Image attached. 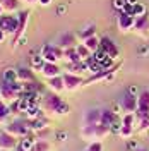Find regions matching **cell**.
Wrapping results in <instances>:
<instances>
[{
  "label": "cell",
  "mask_w": 149,
  "mask_h": 151,
  "mask_svg": "<svg viewBox=\"0 0 149 151\" xmlns=\"http://www.w3.org/2000/svg\"><path fill=\"white\" fill-rule=\"evenodd\" d=\"M134 29H135L139 35H142V36H148V35H149V16H148V14L135 17Z\"/></svg>",
  "instance_id": "obj_11"
},
{
  "label": "cell",
  "mask_w": 149,
  "mask_h": 151,
  "mask_svg": "<svg viewBox=\"0 0 149 151\" xmlns=\"http://www.w3.org/2000/svg\"><path fill=\"white\" fill-rule=\"evenodd\" d=\"M4 2H5V0H0V4H4Z\"/></svg>",
  "instance_id": "obj_51"
},
{
  "label": "cell",
  "mask_w": 149,
  "mask_h": 151,
  "mask_svg": "<svg viewBox=\"0 0 149 151\" xmlns=\"http://www.w3.org/2000/svg\"><path fill=\"white\" fill-rule=\"evenodd\" d=\"M4 12H5V9H4V5H2V4H0V17H2V16H4Z\"/></svg>",
  "instance_id": "obj_46"
},
{
  "label": "cell",
  "mask_w": 149,
  "mask_h": 151,
  "mask_svg": "<svg viewBox=\"0 0 149 151\" xmlns=\"http://www.w3.org/2000/svg\"><path fill=\"white\" fill-rule=\"evenodd\" d=\"M101 124V108H89L84 112V125Z\"/></svg>",
  "instance_id": "obj_7"
},
{
  "label": "cell",
  "mask_w": 149,
  "mask_h": 151,
  "mask_svg": "<svg viewBox=\"0 0 149 151\" xmlns=\"http://www.w3.org/2000/svg\"><path fill=\"white\" fill-rule=\"evenodd\" d=\"M55 137H57V139H58L60 142H64V141H67V137H69V136H67V132L60 131V132H57V136H55Z\"/></svg>",
  "instance_id": "obj_41"
},
{
  "label": "cell",
  "mask_w": 149,
  "mask_h": 151,
  "mask_svg": "<svg viewBox=\"0 0 149 151\" xmlns=\"http://www.w3.org/2000/svg\"><path fill=\"white\" fill-rule=\"evenodd\" d=\"M19 28H17V33L14 35V43L17 41L19 38L24 36V31H26V26H28V21H29V10H22L19 12Z\"/></svg>",
  "instance_id": "obj_10"
},
{
  "label": "cell",
  "mask_w": 149,
  "mask_h": 151,
  "mask_svg": "<svg viewBox=\"0 0 149 151\" xmlns=\"http://www.w3.org/2000/svg\"><path fill=\"white\" fill-rule=\"evenodd\" d=\"M41 55L45 57V60L47 62H52V64H57L58 60H62L64 58V48L58 47V45H43L41 47V52H39Z\"/></svg>",
  "instance_id": "obj_1"
},
{
  "label": "cell",
  "mask_w": 149,
  "mask_h": 151,
  "mask_svg": "<svg viewBox=\"0 0 149 151\" xmlns=\"http://www.w3.org/2000/svg\"><path fill=\"white\" fill-rule=\"evenodd\" d=\"M127 93L137 96V94H139V89H137V86H135V84H132V86H129V91H127Z\"/></svg>",
  "instance_id": "obj_43"
},
{
  "label": "cell",
  "mask_w": 149,
  "mask_h": 151,
  "mask_svg": "<svg viewBox=\"0 0 149 151\" xmlns=\"http://www.w3.org/2000/svg\"><path fill=\"white\" fill-rule=\"evenodd\" d=\"M115 117H117V113H113V110H110V108H101V124L103 125L112 127V124L115 122Z\"/></svg>",
  "instance_id": "obj_20"
},
{
  "label": "cell",
  "mask_w": 149,
  "mask_h": 151,
  "mask_svg": "<svg viewBox=\"0 0 149 151\" xmlns=\"http://www.w3.org/2000/svg\"><path fill=\"white\" fill-rule=\"evenodd\" d=\"M75 48H77V53H79V57H81L82 60H86L87 57H91V55H93V52H91L89 48L86 47L84 43H79V45H77Z\"/></svg>",
  "instance_id": "obj_32"
},
{
  "label": "cell",
  "mask_w": 149,
  "mask_h": 151,
  "mask_svg": "<svg viewBox=\"0 0 149 151\" xmlns=\"http://www.w3.org/2000/svg\"><path fill=\"white\" fill-rule=\"evenodd\" d=\"M82 43L89 48L93 53L96 52V50H100V38H96V35H94V36H91V38H87V40H84Z\"/></svg>",
  "instance_id": "obj_27"
},
{
  "label": "cell",
  "mask_w": 149,
  "mask_h": 151,
  "mask_svg": "<svg viewBox=\"0 0 149 151\" xmlns=\"http://www.w3.org/2000/svg\"><path fill=\"white\" fill-rule=\"evenodd\" d=\"M127 148H129L130 151H135L137 148H139V144H137V141H132V139H129V141H127Z\"/></svg>",
  "instance_id": "obj_40"
},
{
  "label": "cell",
  "mask_w": 149,
  "mask_h": 151,
  "mask_svg": "<svg viewBox=\"0 0 149 151\" xmlns=\"http://www.w3.org/2000/svg\"><path fill=\"white\" fill-rule=\"evenodd\" d=\"M19 142L16 141V136H12V134H9L7 131H2L0 132V150H16L17 148Z\"/></svg>",
  "instance_id": "obj_6"
},
{
  "label": "cell",
  "mask_w": 149,
  "mask_h": 151,
  "mask_svg": "<svg viewBox=\"0 0 149 151\" xmlns=\"http://www.w3.org/2000/svg\"><path fill=\"white\" fill-rule=\"evenodd\" d=\"M64 58L67 62H81L82 58L77 53V48H65L64 50Z\"/></svg>",
  "instance_id": "obj_24"
},
{
  "label": "cell",
  "mask_w": 149,
  "mask_h": 151,
  "mask_svg": "<svg viewBox=\"0 0 149 151\" xmlns=\"http://www.w3.org/2000/svg\"><path fill=\"white\" fill-rule=\"evenodd\" d=\"M108 132H112V129H110L108 125L98 124V125H96V139H101V137H105Z\"/></svg>",
  "instance_id": "obj_33"
},
{
  "label": "cell",
  "mask_w": 149,
  "mask_h": 151,
  "mask_svg": "<svg viewBox=\"0 0 149 151\" xmlns=\"http://www.w3.org/2000/svg\"><path fill=\"white\" fill-rule=\"evenodd\" d=\"M24 2H28V4H36L38 0H24Z\"/></svg>",
  "instance_id": "obj_49"
},
{
  "label": "cell",
  "mask_w": 149,
  "mask_h": 151,
  "mask_svg": "<svg viewBox=\"0 0 149 151\" xmlns=\"http://www.w3.org/2000/svg\"><path fill=\"white\" fill-rule=\"evenodd\" d=\"M94 35H96V26H94V24H89V26H86V28H84L82 31L79 33V38L84 41V40H87V38L94 36Z\"/></svg>",
  "instance_id": "obj_28"
},
{
  "label": "cell",
  "mask_w": 149,
  "mask_h": 151,
  "mask_svg": "<svg viewBox=\"0 0 149 151\" xmlns=\"http://www.w3.org/2000/svg\"><path fill=\"white\" fill-rule=\"evenodd\" d=\"M127 4L129 5H134V4H137V0H127Z\"/></svg>",
  "instance_id": "obj_47"
},
{
  "label": "cell",
  "mask_w": 149,
  "mask_h": 151,
  "mask_svg": "<svg viewBox=\"0 0 149 151\" xmlns=\"http://www.w3.org/2000/svg\"><path fill=\"white\" fill-rule=\"evenodd\" d=\"M77 45H79V41H77V36H75L74 33H65L58 40V47H62L64 50L65 48H75Z\"/></svg>",
  "instance_id": "obj_12"
},
{
  "label": "cell",
  "mask_w": 149,
  "mask_h": 151,
  "mask_svg": "<svg viewBox=\"0 0 149 151\" xmlns=\"http://www.w3.org/2000/svg\"><path fill=\"white\" fill-rule=\"evenodd\" d=\"M0 28L4 29L7 35H16L19 28V17L17 16H2L0 17Z\"/></svg>",
  "instance_id": "obj_3"
},
{
  "label": "cell",
  "mask_w": 149,
  "mask_h": 151,
  "mask_svg": "<svg viewBox=\"0 0 149 151\" xmlns=\"http://www.w3.org/2000/svg\"><path fill=\"white\" fill-rule=\"evenodd\" d=\"M33 151H50V142L45 141V139H38Z\"/></svg>",
  "instance_id": "obj_34"
},
{
  "label": "cell",
  "mask_w": 149,
  "mask_h": 151,
  "mask_svg": "<svg viewBox=\"0 0 149 151\" xmlns=\"http://www.w3.org/2000/svg\"><path fill=\"white\" fill-rule=\"evenodd\" d=\"M134 119H135V113H125L122 117V124L123 125H132L134 127Z\"/></svg>",
  "instance_id": "obj_36"
},
{
  "label": "cell",
  "mask_w": 149,
  "mask_h": 151,
  "mask_svg": "<svg viewBox=\"0 0 149 151\" xmlns=\"http://www.w3.org/2000/svg\"><path fill=\"white\" fill-rule=\"evenodd\" d=\"M26 117L28 119H41L43 117V110L38 106V105H31L26 112Z\"/></svg>",
  "instance_id": "obj_26"
},
{
  "label": "cell",
  "mask_w": 149,
  "mask_h": 151,
  "mask_svg": "<svg viewBox=\"0 0 149 151\" xmlns=\"http://www.w3.org/2000/svg\"><path fill=\"white\" fill-rule=\"evenodd\" d=\"M50 2H52V0H38V4H39V5H48Z\"/></svg>",
  "instance_id": "obj_45"
},
{
  "label": "cell",
  "mask_w": 149,
  "mask_h": 151,
  "mask_svg": "<svg viewBox=\"0 0 149 151\" xmlns=\"http://www.w3.org/2000/svg\"><path fill=\"white\" fill-rule=\"evenodd\" d=\"M67 72H72V74H82V72H87V64L81 60V62H67Z\"/></svg>",
  "instance_id": "obj_14"
},
{
  "label": "cell",
  "mask_w": 149,
  "mask_h": 151,
  "mask_svg": "<svg viewBox=\"0 0 149 151\" xmlns=\"http://www.w3.org/2000/svg\"><path fill=\"white\" fill-rule=\"evenodd\" d=\"M81 136L84 139H96V125H82V131H81Z\"/></svg>",
  "instance_id": "obj_25"
},
{
  "label": "cell",
  "mask_w": 149,
  "mask_h": 151,
  "mask_svg": "<svg viewBox=\"0 0 149 151\" xmlns=\"http://www.w3.org/2000/svg\"><path fill=\"white\" fill-rule=\"evenodd\" d=\"M120 105H122V110L125 113H134L137 110V96L127 93L123 94V98L120 100Z\"/></svg>",
  "instance_id": "obj_8"
},
{
  "label": "cell",
  "mask_w": 149,
  "mask_h": 151,
  "mask_svg": "<svg viewBox=\"0 0 149 151\" xmlns=\"http://www.w3.org/2000/svg\"><path fill=\"white\" fill-rule=\"evenodd\" d=\"M57 113H58V115H67V113H69V105L64 101V103L60 105V108L57 110Z\"/></svg>",
  "instance_id": "obj_39"
},
{
  "label": "cell",
  "mask_w": 149,
  "mask_h": 151,
  "mask_svg": "<svg viewBox=\"0 0 149 151\" xmlns=\"http://www.w3.org/2000/svg\"><path fill=\"white\" fill-rule=\"evenodd\" d=\"M86 151H103V144L100 141H94V142H91V144L87 146Z\"/></svg>",
  "instance_id": "obj_38"
},
{
  "label": "cell",
  "mask_w": 149,
  "mask_h": 151,
  "mask_svg": "<svg viewBox=\"0 0 149 151\" xmlns=\"http://www.w3.org/2000/svg\"><path fill=\"white\" fill-rule=\"evenodd\" d=\"M4 9H5V12H16V10H19V0H5L4 4Z\"/></svg>",
  "instance_id": "obj_31"
},
{
  "label": "cell",
  "mask_w": 149,
  "mask_h": 151,
  "mask_svg": "<svg viewBox=\"0 0 149 151\" xmlns=\"http://www.w3.org/2000/svg\"><path fill=\"white\" fill-rule=\"evenodd\" d=\"M112 5H113V9H117L118 12H122V10L127 7V0H112Z\"/></svg>",
  "instance_id": "obj_37"
},
{
  "label": "cell",
  "mask_w": 149,
  "mask_h": 151,
  "mask_svg": "<svg viewBox=\"0 0 149 151\" xmlns=\"http://www.w3.org/2000/svg\"><path fill=\"white\" fill-rule=\"evenodd\" d=\"M45 64H47V60H45V57L41 53H36V55L31 57V69L33 70H43Z\"/></svg>",
  "instance_id": "obj_21"
},
{
  "label": "cell",
  "mask_w": 149,
  "mask_h": 151,
  "mask_svg": "<svg viewBox=\"0 0 149 151\" xmlns=\"http://www.w3.org/2000/svg\"><path fill=\"white\" fill-rule=\"evenodd\" d=\"M48 88H50L52 91H55V93H60V91H64V89H65L64 77H62V76H57V77H52V79H48Z\"/></svg>",
  "instance_id": "obj_17"
},
{
  "label": "cell",
  "mask_w": 149,
  "mask_h": 151,
  "mask_svg": "<svg viewBox=\"0 0 149 151\" xmlns=\"http://www.w3.org/2000/svg\"><path fill=\"white\" fill-rule=\"evenodd\" d=\"M100 48H101L108 57H112V58H117L118 53H120V52H118V47L113 43L112 38H108V36H103L101 40H100Z\"/></svg>",
  "instance_id": "obj_5"
},
{
  "label": "cell",
  "mask_w": 149,
  "mask_h": 151,
  "mask_svg": "<svg viewBox=\"0 0 149 151\" xmlns=\"http://www.w3.org/2000/svg\"><path fill=\"white\" fill-rule=\"evenodd\" d=\"M5 131L16 136V137H24V136H29V125H28V120H16V122H10L5 125Z\"/></svg>",
  "instance_id": "obj_2"
},
{
  "label": "cell",
  "mask_w": 149,
  "mask_h": 151,
  "mask_svg": "<svg viewBox=\"0 0 149 151\" xmlns=\"http://www.w3.org/2000/svg\"><path fill=\"white\" fill-rule=\"evenodd\" d=\"M9 115H10V106H7L5 101L0 98V122H5Z\"/></svg>",
  "instance_id": "obj_30"
},
{
  "label": "cell",
  "mask_w": 149,
  "mask_h": 151,
  "mask_svg": "<svg viewBox=\"0 0 149 151\" xmlns=\"http://www.w3.org/2000/svg\"><path fill=\"white\" fill-rule=\"evenodd\" d=\"M130 14H132V16H135V17H139V16H144V14H148V9H146V5H144V4L137 2V4H134V5H132Z\"/></svg>",
  "instance_id": "obj_29"
},
{
  "label": "cell",
  "mask_w": 149,
  "mask_h": 151,
  "mask_svg": "<svg viewBox=\"0 0 149 151\" xmlns=\"http://www.w3.org/2000/svg\"><path fill=\"white\" fill-rule=\"evenodd\" d=\"M0 98H2V100H5V101H10V103H12V101H16V100L19 98V94L16 93V91L7 84V83H4V84L0 86Z\"/></svg>",
  "instance_id": "obj_13"
},
{
  "label": "cell",
  "mask_w": 149,
  "mask_h": 151,
  "mask_svg": "<svg viewBox=\"0 0 149 151\" xmlns=\"http://www.w3.org/2000/svg\"><path fill=\"white\" fill-rule=\"evenodd\" d=\"M117 24H118V29L122 33H127L134 28L135 24V16H132L129 12H120L118 14V19H117Z\"/></svg>",
  "instance_id": "obj_4"
},
{
  "label": "cell",
  "mask_w": 149,
  "mask_h": 151,
  "mask_svg": "<svg viewBox=\"0 0 149 151\" xmlns=\"http://www.w3.org/2000/svg\"><path fill=\"white\" fill-rule=\"evenodd\" d=\"M132 132H134V127H132V125H123V124H122V129H120V134H118V136H122L123 139H130Z\"/></svg>",
  "instance_id": "obj_35"
},
{
  "label": "cell",
  "mask_w": 149,
  "mask_h": 151,
  "mask_svg": "<svg viewBox=\"0 0 149 151\" xmlns=\"http://www.w3.org/2000/svg\"><path fill=\"white\" fill-rule=\"evenodd\" d=\"M135 151H149V150H148V148H140V146H139V148H137Z\"/></svg>",
  "instance_id": "obj_48"
},
{
  "label": "cell",
  "mask_w": 149,
  "mask_h": 151,
  "mask_svg": "<svg viewBox=\"0 0 149 151\" xmlns=\"http://www.w3.org/2000/svg\"><path fill=\"white\" fill-rule=\"evenodd\" d=\"M16 151H24V150H22V148H19V146H17V148H16Z\"/></svg>",
  "instance_id": "obj_50"
},
{
  "label": "cell",
  "mask_w": 149,
  "mask_h": 151,
  "mask_svg": "<svg viewBox=\"0 0 149 151\" xmlns=\"http://www.w3.org/2000/svg\"><path fill=\"white\" fill-rule=\"evenodd\" d=\"M5 36H7V33H5L4 29L0 28V43H4V40H5Z\"/></svg>",
  "instance_id": "obj_44"
},
{
  "label": "cell",
  "mask_w": 149,
  "mask_h": 151,
  "mask_svg": "<svg viewBox=\"0 0 149 151\" xmlns=\"http://www.w3.org/2000/svg\"><path fill=\"white\" fill-rule=\"evenodd\" d=\"M62 69L57 65V64H52V62H47L45 67H43V70H41V74L45 76L47 79H52V77H57V76H62Z\"/></svg>",
  "instance_id": "obj_15"
},
{
  "label": "cell",
  "mask_w": 149,
  "mask_h": 151,
  "mask_svg": "<svg viewBox=\"0 0 149 151\" xmlns=\"http://www.w3.org/2000/svg\"><path fill=\"white\" fill-rule=\"evenodd\" d=\"M64 103V100L58 96V94H52V96H48V98H45V106H47L50 112H55L60 108V105Z\"/></svg>",
  "instance_id": "obj_16"
},
{
  "label": "cell",
  "mask_w": 149,
  "mask_h": 151,
  "mask_svg": "<svg viewBox=\"0 0 149 151\" xmlns=\"http://www.w3.org/2000/svg\"><path fill=\"white\" fill-rule=\"evenodd\" d=\"M62 77H64V83H65V89H70V91H74L75 88H79L84 83L81 79V76L72 74V72H65V74H62Z\"/></svg>",
  "instance_id": "obj_9"
},
{
  "label": "cell",
  "mask_w": 149,
  "mask_h": 151,
  "mask_svg": "<svg viewBox=\"0 0 149 151\" xmlns=\"http://www.w3.org/2000/svg\"><path fill=\"white\" fill-rule=\"evenodd\" d=\"M140 131H146V129H149V117H146V119H142L140 120Z\"/></svg>",
  "instance_id": "obj_42"
},
{
  "label": "cell",
  "mask_w": 149,
  "mask_h": 151,
  "mask_svg": "<svg viewBox=\"0 0 149 151\" xmlns=\"http://www.w3.org/2000/svg\"><path fill=\"white\" fill-rule=\"evenodd\" d=\"M2 79H4V83H14V81H19L17 77V69H5L4 72H2Z\"/></svg>",
  "instance_id": "obj_23"
},
{
  "label": "cell",
  "mask_w": 149,
  "mask_h": 151,
  "mask_svg": "<svg viewBox=\"0 0 149 151\" xmlns=\"http://www.w3.org/2000/svg\"><path fill=\"white\" fill-rule=\"evenodd\" d=\"M28 125L31 131H43V129H47L48 125V120L45 117H41V119H28Z\"/></svg>",
  "instance_id": "obj_19"
},
{
  "label": "cell",
  "mask_w": 149,
  "mask_h": 151,
  "mask_svg": "<svg viewBox=\"0 0 149 151\" xmlns=\"http://www.w3.org/2000/svg\"><path fill=\"white\" fill-rule=\"evenodd\" d=\"M34 144H36V139L33 136H24L21 141H19V148H22L24 151H33L34 150Z\"/></svg>",
  "instance_id": "obj_22"
},
{
  "label": "cell",
  "mask_w": 149,
  "mask_h": 151,
  "mask_svg": "<svg viewBox=\"0 0 149 151\" xmlns=\"http://www.w3.org/2000/svg\"><path fill=\"white\" fill-rule=\"evenodd\" d=\"M17 77H19V81H22V83H33V81H34L33 69H29V67H19Z\"/></svg>",
  "instance_id": "obj_18"
}]
</instances>
